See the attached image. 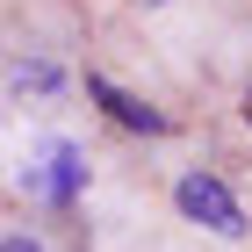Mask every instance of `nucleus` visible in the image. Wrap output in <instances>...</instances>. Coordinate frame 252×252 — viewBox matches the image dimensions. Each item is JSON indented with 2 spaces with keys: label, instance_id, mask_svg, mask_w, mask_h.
Here are the masks:
<instances>
[{
  "label": "nucleus",
  "instance_id": "5",
  "mask_svg": "<svg viewBox=\"0 0 252 252\" xmlns=\"http://www.w3.org/2000/svg\"><path fill=\"white\" fill-rule=\"evenodd\" d=\"M0 252H51L43 238H29V231H15V238H0Z\"/></svg>",
  "mask_w": 252,
  "mask_h": 252
},
{
  "label": "nucleus",
  "instance_id": "3",
  "mask_svg": "<svg viewBox=\"0 0 252 252\" xmlns=\"http://www.w3.org/2000/svg\"><path fill=\"white\" fill-rule=\"evenodd\" d=\"M87 94H94L101 108H108V123H123V130H144V137H166V130H173V116H166V108L137 101L130 87H116L108 72H87Z\"/></svg>",
  "mask_w": 252,
  "mask_h": 252
},
{
  "label": "nucleus",
  "instance_id": "4",
  "mask_svg": "<svg viewBox=\"0 0 252 252\" xmlns=\"http://www.w3.org/2000/svg\"><path fill=\"white\" fill-rule=\"evenodd\" d=\"M15 87H22V94H58L65 72H58L51 58H22V65H15Z\"/></svg>",
  "mask_w": 252,
  "mask_h": 252
},
{
  "label": "nucleus",
  "instance_id": "2",
  "mask_svg": "<svg viewBox=\"0 0 252 252\" xmlns=\"http://www.w3.org/2000/svg\"><path fill=\"white\" fill-rule=\"evenodd\" d=\"M173 202H180V216H194V223H209L216 238H245V231H252V223H245V209H238V194L223 188L216 173H180Z\"/></svg>",
  "mask_w": 252,
  "mask_h": 252
},
{
  "label": "nucleus",
  "instance_id": "1",
  "mask_svg": "<svg viewBox=\"0 0 252 252\" xmlns=\"http://www.w3.org/2000/svg\"><path fill=\"white\" fill-rule=\"evenodd\" d=\"M15 180H22V194H36V202H51V209H72L79 188H87V152H79L72 137H51Z\"/></svg>",
  "mask_w": 252,
  "mask_h": 252
}]
</instances>
